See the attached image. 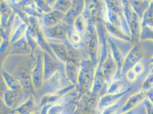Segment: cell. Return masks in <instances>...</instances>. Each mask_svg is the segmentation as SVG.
I'll list each match as a JSON object with an SVG mask.
<instances>
[{
	"label": "cell",
	"mask_w": 153,
	"mask_h": 114,
	"mask_svg": "<svg viewBox=\"0 0 153 114\" xmlns=\"http://www.w3.org/2000/svg\"><path fill=\"white\" fill-rule=\"evenodd\" d=\"M145 56V51L143 47L140 44H135L128 54L126 62V69L128 70L134 66L135 64L141 61Z\"/></svg>",
	"instance_id": "1"
},
{
	"label": "cell",
	"mask_w": 153,
	"mask_h": 114,
	"mask_svg": "<svg viewBox=\"0 0 153 114\" xmlns=\"http://www.w3.org/2000/svg\"><path fill=\"white\" fill-rule=\"evenodd\" d=\"M147 97V91L142 89L139 92L131 95L123 107L124 111H130L139 106Z\"/></svg>",
	"instance_id": "2"
},
{
	"label": "cell",
	"mask_w": 153,
	"mask_h": 114,
	"mask_svg": "<svg viewBox=\"0 0 153 114\" xmlns=\"http://www.w3.org/2000/svg\"><path fill=\"white\" fill-rule=\"evenodd\" d=\"M130 26L132 35L135 38L140 39V33L142 31V20L140 16L135 11L130 19Z\"/></svg>",
	"instance_id": "3"
},
{
	"label": "cell",
	"mask_w": 153,
	"mask_h": 114,
	"mask_svg": "<svg viewBox=\"0 0 153 114\" xmlns=\"http://www.w3.org/2000/svg\"><path fill=\"white\" fill-rule=\"evenodd\" d=\"M141 20L142 27L147 26L153 29V1H150L149 6L142 16Z\"/></svg>",
	"instance_id": "4"
},
{
	"label": "cell",
	"mask_w": 153,
	"mask_h": 114,
	"mask_svg": "<svg viewBox=\"0 0 153 114\" xmlns=\"http://www.w3.org/2000/svg\"><path fill=\"white\" fill-rule=\"evenodd\" d=\"M140 39L142 40L153 41V29L149 27H143L142 29Z\"/></svg>",
	"instance_id": "5"
},
{
	"label": "cell",
	"mask_w": 153,
	"mask_h": 114,
	"mask_svg": "<svg viewBox=\"0 0 153 114\" xmlns=\"http://www.w3.org/2000/svg\"><path fill=\"white\" fill-rule=\"evenodd\" d=\"M142 89L146 91L153 89V73H150L145 78L143 82L142 83Z\"/></svg>",
	"instance_id": "6"
},
{
	"label": "cell",
	"mask_w": 153,
	"mask_h": 114,
	"mask_svg": "<svg viewBox=\"0 0 153 114\" xmlns=\"http://www.w3.org/2000/svg\"><path fill=\"white\" fill-rule=\"evenodd\" d=\"M131 69H133L134 72L139 76L143 73V71L145 70V65L141 62H140L135 64L133 67V68H131Z\"/></svg>",
	"instance_id": "7"
},
{
	"label": "cell",
	"mask_w": 153,
	"mask_h": 114,
	"mask_svg": "<svg viewBox=\"0 0 153 114\" xmlns=\"http://www.w3.org/2000/svg\"><path fill=\"white\" fill-rule=\"evenodd\" d=\"M146 110L147 114H153V103L147 97L143 101Z\"/></svg>",
	"instance_id": "8"
},
{
	"label": "cell",
	"mask_w": 153,
	"mask_h": 114,
	"mask_svg": "<svg viewBox=\"0 0 153 114\" xmlns=\"http://www.w3.org/2000/svg\"><path fill=\"white\" fill-rule=\"evenodd\" d=\"M138 75L134 72L133 69H130L127 72V78L128 81L130 82H134L138 77Z\"/></svg>",
	"instance_id": "9"
},
{
	"label": "cell",
	"mask_w": 153,
	"mask_h": 114,
	"mask_svg": "<svg viewBox=\"0 0 153 114\" xmlns=\"http://www.w3.org/2000/svg\"><path fill=\"white\" fill-rule=\"evenodd\" d=\"M147 98L153 103V89L147 91Z\"/></svg>",
	"instance_id": "10"
},
{
	"label": "cell",
	"mask_w": 153,
	"mask_h": 114,
	"mask_svg": "<svg viewBox=\"0 0 153 114\" xmlns=\"http://www.w3.org/2000/svg\"><path fill=\"white\" fill-rule=\"evenodd\" d=\"M150 73H153V64H150Z\"/></svg>",
	"instance_id": "11"
},
{
	"label": "cell",
	"mask_w": 153,
	"mask_h": 114,
	"mask_svg": "<svg viewBox=\"0 0 153 114\" xmlns=\"http://www.w3.org/2000/svg\"><path fill=\"white\" fill-rule=\"evenodd\" d=\"M149 61H150V64H153V56H152L151 57V58H150Z\"/></svg>",
	"instance_id": "12"
}]
</instances>
